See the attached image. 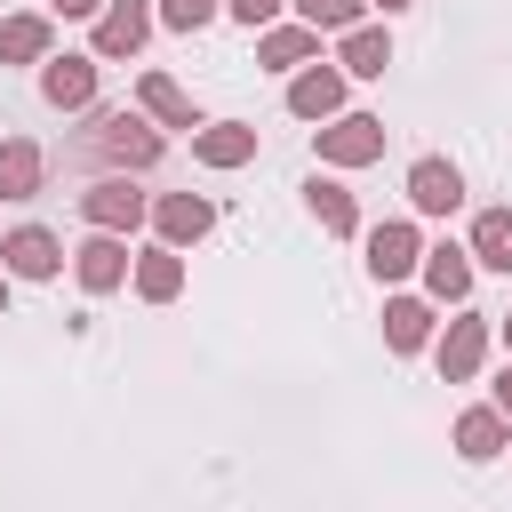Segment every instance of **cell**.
I'll use <instances>...</instances> for the list:
<instances>
[{"mask_svg": "<svg viewBox=\"0 0 512 512\" xmlns=\"http://www.w3.org/2000/svg\"><path fill=\"white\" fill-rule=\"evenodd\" d=\"M72 152H80V160H112V168H152V160H160V128H144V120H128V112H96Z\"/></svg>", "mask_w": 512, "mask_h": 512, "instance_id": "cell-1", "label": "cell"}, {"mask_svg": "<svg viewBox=\"0 0 512 512\" xmlns=\"http://www.w3.org/2000/svg\"><path fill=\"white\" fill-rule=\"evenodd\" d=\"M320 160H336V168L384 160V120H376V112H336V120L320 128Z\"/></svg>", "mask_w": 512, "mask_h": 512, "instance_id": "cell-2", "label": "cell"}, {"mask_svg": "<svg viewBox=\"0 0 512 512\" xmlns=\"http://www.w3.org/2000/svg\"><path fill=\"white\" fill-rule=\"evenodd\" d=\"M80 216H88L96 232H136V224H144V192H128V176H96V184L80 192Z\"/></svg>", "mask_w": 512, "mask_h": 512, "instance_id": "cell-3", "label": "cell"}, {"mask_svg": "<svg viewBox=\"0 0 512 512\" xmlns=\"http://www.w3.org/2000/svg\"><path fill=\"white\" fill-rule=\"evenodd\" d=\"M0 264H8L16 280H56V264H64V240H56V232H40V224H16V232L0 240Z\"/></svg>", "mask_w": 512, "mask_h": 512, "instance_id": "cell-4", "label": "cell"}, {"mask_svg": "<svg viewBox=\"0 0 512 512\" xmlns=\"http://www.w3.org/2000/svg\"><path fill=\"white\" fill-rule=\"evenodd\" d=\"M72 272H80V288H88V296L120 288V280H128V240H120V232H88V240L72 248Z\"/></svg>", "mask_w": 512, "mask_h": 512, "instance_id": "cell-5", "label": "cell"}, {"mask_svg": "<svg viewBox=\"0 0 512 512\" xmlns=\"http://www.w3.org/2000/svg\"><path fill=\"white\" fill-rule=\"evenodd\" d=\"M40 96H48L56 112L96 104V56H48V64H40Z\"/></svg>", "mask_w": 512, "mask_h": 512, "instance_id": "cell-6", "label": "cell"}, {"mask_svg": "<svg viewBox=\"0 0 512 512\" xmlns=\"http://www.w3.org/2000/svg\"><path fill=\"white\" fill-rule=\"evenodd\" d=\"M408 200H416V216H448V208L464 200V176H456V160L424 152V160L408 168Z\"/></svg>", "mask_w": 512, "mask_h": 512, "instance_id": "cell-7", "label": "cell"}, {"mask_svg": "<svg viewBox=\"0 0 512 512\" xmlns=\"http://www.w3.org/2000/svg\"><path fill=\"white\" fill-rule=\"evenodd\" d=\"M416 264H424L416 224H376V232H368V272H376V280H408Z\"/></svg>", "mask_w": 512, "mask_h": 512, "instance_id": "cell-8", "label": "cell"}, {"mask_svg": "<svg viewBox=\"0 0 512 512\" xmlns=\"http://www.w3.org/2000/svg\"><path fill=\"white\" fill-rule=\"evenodd\" d=\"M144 32H152V8H144V0H104V16H96V56H136Z\"/></svg>", "mask_w": 512, "mask_h": 512, "instance_id": "cell-9", "label": "cell"}, {"mask_svg": "<svg viewBox=\"0 0 512 512\" xmlns=\"http://www.w3.org/2000/svg\"><path fill=\"white\" fill-rule=\"evenodd\" d=\"M192 160H200V168H240V160H256V128H248V120L192 128Z\"/></svg>", "mask_w": 512, "mask_h": 512, "instance_id": "cell-10", "label": "cell"}, {"mask_svg": "<svg viewBox=\"0 0 512 512\" xmlns=\"http://www.w3.org/2000/svg\"><path fill=\"white\" fill-rule=\"evenodd\" d=\"M152 224H160V248H184V240H200V232L216 224V200H200V192H168V200L152 208Z\"/></svg>", "mask_w": 512, "mask_h": 512, "instance_id": "cell-11", "label": "cell"}, {"mask_svg": "<svg viewBox=\"0 0 512 512\" xmlns=\"http://www.w3.org/2000/svg\"><path fill=\"white\" fill-rule=\"evenodd\" d=\"M288 112H296V120H336V112H344V72H328V64L296 72V88H288Z\"/></svg>", "mask_w": 512, "mask_h": 512, "instance_id": "cell-12", "label": "cell"}, {"mask_svg": "<svg viewBox=\"0 0 512 512\" xmlns=\"http://www.w3.org/2000/svg\"><path fill=\"white\" fill-rule=\"evenodd\" d=\"M480 352H488V320H480V312L448 320V336H440V376H448V384H464V376L480 368Z\"/></svg>", "mask_w": 512, "mask_h": 512, "instance_id": "cell-13", "label": "cell"}, {"mask_svg": "<svg viewBox=\"0 0 512 512\" xmlns=\"http://www.w3.org/2000/svg\"><path fill=\"white\" fill-rule=\"evenodd\" d=\"M424 288H432L440 304H464V296H472V256H464L456 240L424 248Z\"/></svg>", "mask_w": 512, "mask_h": 512, "instance_id": "cell-14", "label": "cell"}, {"mask_svg": "<svg viewBox=\"0 0 512 512\" xmlns=\"http://www.w3.org/2000/svg\"><path fill=\"white\" fill-rule=\"evenodd\" d=\"M472 264H488V272H512V208H480L472 216V248H464Z\"/></svg>", "mask_w": 512, "mask_h": 512, "instance_id": "cell-15", "label": "cell"}, {"mask_svg": "<svg viewBox=\"0 0 512 512\" xmlns=\"http://www.w3.org/2000/svg\"><path fill=\"white\" fill-rule=\"evenodd\" d=\"M40 168H48L40 144H32V136H8V144H0V200H32V192H40Z\"/></svg>", "mask_w": 512, "mask_h": 512, "instance_id": "cell-16", "label": "cell"}, {"mask_svg": "<svg viewBox=\"0 0 512 512\" xmlns=\"http://www.w3.org/2000/svg\"><path fill=\"white\" fill-rule=\"evenodd\" d=\"M456 448H464L472 464H488L496 448H512V424H504L496 408H464V416H456Z\"/></svg>", "mask_w": 512, "mask_h": 512, "instance_id": "cell-17", "label": "cell"}, {"mask_svg": "<svg viewBox=\"0 0 512 512\" xmlns=\"http://www.w3.org/2000/svg\"><path fill=\"white\" fill-rule=\"evenodd\" d=\"M48 16H8L0 24V64H48Z\"/></svg>", "mask_w": 512, "mask_h": 512, "instance_id": "cell-18", "label": "cell"}, {"mask_svg": "<svg viewBox=\"0 0 512 512\" xmlns=\"http://www.w3.org/2000/svg\"><path fill=\"white\" fill-rule=\"evenodd\" d=\"M424 336H432V304H424V296H392V304H384V344H392V352H416Z\"/></svg>", "mask_w": 512, "mask_h": 512, "instance_id": "cell-19", "label": "cell"}, {"mask_svg": "<svg viewBox=\"0 0 512 512\" xmlns=\"http://www.w3.org/2000/svg\"><path fill=\"white\" fill-rule=\"evenodd\" d=\"M384 64H392V40H384L376 24H352V32H344V72H352V80H384Z\"/></svg>", "mask_w": 512, "mask_h": 512, "instance_id": "cell-20", "label": "cell"}, {"mask_svg": "<svg viewBox=\"0 0 512 512\" xmlns=\"http://www.w3.org/2000/svg\"><path fill=\"white\" fill-rule=\"evenodd\" d=\"M136 96H144V112H152V120H168V128H200L192 96H184V88H176L168 72H144V88H136Z\"/></svg>", "mask_w": 512, "mask_h": 512, "instance_id": "cell-21", "label": "cell"}, {"mask_svg": "<svg viewBox=\"0 0 512 512\" xmlns=\"http://www.w3.org/2000/svg\"><path fill=\"white\" fill-rule=\"evenodd\" d=\"M304 208H312L328 232H360V208H352V192H344L336 176H312V184H304Z\"/></svg>", "mask_w": 512, "mask_h": 512, "instance_id": "cell-22", "label": "cell"}, {"mask_svg": "<svg viewBox=\"0 0 512 512\" xmlns=\"http://www.w3.org/2000/svg\"><path fill=\"white\" fill-rule=\"evenodd\" d=\"M136 288H144L152 304H168V296L184 288V264H176V248H144V256H136Z\"/></svg>", "mask_w": 512, "mask_h": 512, "instance_id": "cell-23", "label": "cell"}, {"mask_svg": "<svg viewBox=\"0 0 512 512\" xmlns=\"http://www.w3.org/2000/svg\"><path fill=\"white\" fill-rule=\"evenodd\" d=\"M312 48H320V32H312V24H280V32H264V48H256V56H264V64H304Z\"/></svg>", "mask_w": 512, "mask_h": 512, "instance_id": "cell-24", "label": "cell"}, {"mask_svg": "<svg viewBox=\"0 0 512 512\" xmlns=\"http://www.w3.org/2000/svg\"><path fill=\"white\" fill-rule=\"evenodd\" d=\"M296 8H304L312 32H352L360 24V0H296Z\"/></svg>", "mask_w": 512, "mask_h": 512, "instance_id": "cell-25", "label": "cell"}, {"mask_svg": "<svg viewBox=\"0 0 512 512\" xmlns=\"http://www.w3.org/2000/svg\"><path fill=\"white\" fill-rule=\"evenodd\" d=\"M208 16H216V0H160V24L168 32H200Z\"/></svg>", "mask_w": 512, "mask_h": 512, "instance_id": "cell-26", "label": "cell"}, {"mask_svg": "<svg viewBox=\"0 0 512 512\" xmlns=\"http://www.w3.org/2000/svg\"><path fill=\"white\" fill-rule=\"evenodd\" d=\"M224 8H232L240 24H272V8H280V0H224Z\"/></svg>", "mask_w": 512, "mask_h": 512, "instance_id": "cell-27", "label": "cell"}, {"mask_svg": "<svg viewBox=\"0 0 512 512\" xmlns=\"http://www.w3.org/2000/svg\"><path fill=\"white\" fill-rule=\"evenodd\" d=\"M56 16H104V0H48Z\"/></svg>", "mask_w": 512, "mask_h": 512, "instance_id": "cell-28", "label": "cell"}, {"mask_svg": "<svg viewBox=\"0 0 512 512\" xmlns=\"http://www.w3.org/2000/svg\"><path fill=\"white\" fill-rule=\"evenodd\" d=\"M496 416H504V424H512V368H504V376H496Z\"/></svg>", "mask_w": 512, "mask_h": 512, "instance_id": "cell-29", "label": "cell"}, {"mask_svg": "<svg viewBox=\"0 0 512 512\" xmlns=\"http://www.w3.org/2000/svg\"><path fill=\"white\" fill-rule=\"evenodd\" d=\"M376 8H384V16H392V8H408V0H376Z\"/></svg>", "mask_w": 512, "mask_h": 512, "instance_id": "cell-30", "label": "cell"}, {"mask_svg": "<svg viewBox=\"0 0 512 512\" xmlns=\"http://www.w3.org/2000/svg\"><path fill=\"white\" fill-rule=\"evenodd\" d=\"M0 304H8V280H0Z\"/></svg>", "mask_w": 512, "mask_h": 512, "instance_id": "cell-31", "label": "cell"}, {"mask_svg": "<svg viewBox=\"0 0 512 512\" xmlns=\"http://www.w3.org/2000/svg\"><path fill=\"white\" fill-rule=\"evenodd\" d=\"M504 336H512V312H504Z\"/></svg>", "mask_w": 512, "mask_h": 512, "instance_id": "cell-32", "label": "cell"}]
</instances>
